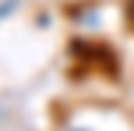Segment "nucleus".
Here are the masks:
<instances>
[{"label":"nucleus","mask_w":134,"mask_h":131,"mask_svg":"<svg viewBox=\"0 0 134 131\" xmlns=\"http://www.w3.org/2000/svg\"><path fill=\"white\" fill-rule=\"evenodd\" d=\"M15 9H18V0H6V3L0 6V18H6V15H9V12H15Z\"/></svg>","instance_id":"f257e3e1"},{"label":"nucleus","mask_w":134,"mask_h":131,"mask_svg":"<svg viewBox=\"0 0 134 131\" xmlns=\"http://www.w3.org/2000/svg\"><path fill=\"white\" fill-rule=\"evenodd\" d=\"M73 131H85V128H73Z\"/></svg>","instance_id":"f03ea898"}]
</instances>
